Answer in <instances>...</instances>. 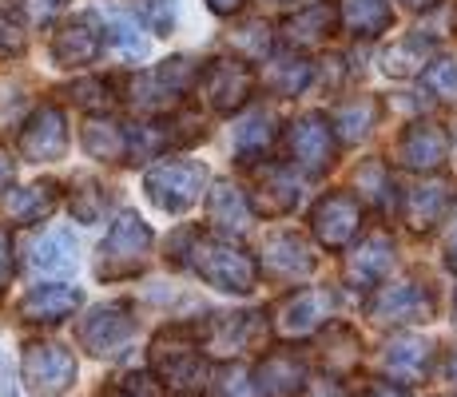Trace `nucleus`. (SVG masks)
Instances as JSON below:
<instances>
[{
  "mask_svg": "<svg viewBox=\"0 0 457 397\" xmlns=\"http://www.w3.org/2000/svg\"><path fill=\"white\" fill-rule=\"evenodd\" d=\"M270 40H275V32L267 29L262 21H251V24H239V29H231L227 32V48H235L239 56L235 60H262L270 52Z\"/></svg>",
  "mask_w": 457,
  "mask_h": 397,
  "instance_id": "e433bc0d",
  "label": "nucleus"
},
{
  "mask_svg": "<svg viewBox=\"0 0 457 397\" xmlns=\"http://www.w3.org/2000/svg\"><path fill=\"white\" fill-rule=\"evenodd\" d=\"M450 155V136H445L442 123H410L398 139V159L410 167V171H421V175H434L437 167L445 163Z\"/></svg>",
  "mask_w": 457,
  "mask_h": 397,
  "instance_id": "a211bd4d",
  "label": "nucleus"
},
{
  "mask_svg": "<svg viewBox=\"0 0 457 397\" xmlns=\"http://www.w3.org/2000/svg\"><path fill=\"white\" fill-rule=\"evenodd\" d=\"M445 267L457 275V231L450 235V243H445Z\"/></svg>",
  "mask_w": 457,
  "mask_h": 397,
  "instance_id": "864d4df0",
  "label": "nucleus"
},
{
  "mask_svg": "<svg viewBox=\"0 0 457 397\" xmlns=\"http://www.w3.org/2000/svg\"><path fill=\"white\" fill-rule=\"evenodd\" d=\"M68 207H72V215L80 219V223H96V219H104V211H108V191L96 179H80L72 199H68Z\"/></svg>",
  "mask_w": 457,
  "mask_h": 397,
  "instance_id": "4c0bfd02",
  "label": "nucleus"
},
{
  "mask_svg": "<svg viewBox=\"0 0 457 397\" xmlns=\"http://www.w3.org/2000/svg\"><path fill=\"white\" fill-rule=\"evenodd\" d=\"M362 227V203L354 191H327L311 211V231L327 251H342Z\"/></svg>",
  "mask_w": 457,
  "mask_h": 397,
  "instance_id": "f8f14e48",
  "label": "nucleus"
},
{
  "mask_svg": "<svg viewBox=\"0 0 457 397\" xmlns=\"http://www.w3.org/2000/svg\"><path fill=\"white\" fill-rule=\"evenodd\" d=\"M80 302L84 294L76 286H68V282H40L21 298V318L32 326H56L80 310Z\"/></svg>",
  "mask_w": 457,
  "mask_h": 397,
  "instance_id": "aec40b11",
  "label": "nucleus"
},
{
  "mask_svg": "<svg viewBox=\"0 0 457 397\" xmlns=\"http://www.w3.org/2000/svg\"><path fill=\"white\" fill-rule=\"evenodd\" d=\"M457 203V187L450 179H437V175H426L414 187L402 195V219L414 235H429Z\"/></svg>",
  "mask_w": 457,
  "mask_h": 397,
  "instance_id": "2eb2a0df",
  "label": "nucleus"
},
{
  "mask_svg": "<svg viewBox=\"0 0 457 397\" xmlns=\"http://www.w3.org/2000/svg\"><path fill=\"white\" fill-rule=\"evenodd\" d=\"M442 377L457 390V350H450V354H445V361H442Z\"/></svg>",
  "mask_w": 457,
  "mask_h": 397,
  "instance_id": "3c124183",
  "label": "nucleus"
},
{
  "mask_svg": "<svg viewBox=\"0 0 457 397\" xmlns=\"http://www.w3.org/2000/svg\"><path fill=\"white\" fill-rule=\"evenodd\" d=\"M136 12L155 37H171L175 29V0H136Z\"/></svg>",
  "mask_w": 457,
  "mask_h": 397,
  "instance_id": "37998d69",
  "label": "nucleus"
},
{
  "mask_svg": "<svg viewBox=\"0 0 457 397\" xmlns=\"http://www.w3.org/2000/svg\"><path fill=\"white\" fill-rule=\"evenodd\" d=\"M402 4H406V8H414V12H426V8H434L437 0H402Z\"/></svg>",
  "mask_w": 457,
  "mask_h": 397,
  "instance_id": "6e6d98bb",
  "label": "nucleus"
},
{
  "mask_svg": "<svg viewBox=\"0 0 457 397\" xmlns=\"http://www.w3.org/2000/svg\"><path fill=\"white\" fill-rule=\"evenodd\" d=\"M16 144H21V155L29 159V163H52V159H60L68 152V120H64V112H60L56 103H40V108L21 123Z\"/></svg>",
  "mask_w": 457,
  "mask_h": 397,
  "instance_id": "4468645a",
  "label": "nucleus"
},
{
  "mask_svg": "<svg viewBox=\"0 0 457 397\" xmlns=\"http://www.w3.org/2000/svg\"><path fill=\"white\" fill-rule=\"evenodd\" d=\"M24 52V29L12 16L0 12V56H21Z\"/></svg>",
  "mask_w": 457,
  "mask_h": 397,
  "instance_id": "c03bdc74",
  "label": "nucleus"
},
{
  "mask_svg": "<svg viewBox=\"0 0 457 397\" xmlns=\"http://www.w3.org/2000/svg\"><path fill=\"white\" fill-rule=\"evenodd\" d=\"M108 40L124 60H139L147 52V37L139 32V24L131 21V16H112L108 21Z\"/></svg>",
  "mask_w": 457,
  "mask_h": 397,
  "instance_id": "ea45409f",
  "label": "nucleus"
},
{
  "mask_svg": "<svg viewBox=\"0 0 457 397\" xmlns=\"http://www.w3.org/2000/svg\"><path fill=\"white\" fill-rule=\"evenodd\" d=\"M342 24V4L334 0H314V4L291 12L283 24H278V37H283L291 48H314V44L330 40Z\"/></svg>",
  "mask_w": 457,
  "mask_h": 397,
  "instance_id": "f3484780",
  "label": "nucleus"
},
{
  "mask_svg": "<svg viewBox=\"0 0 457 397\" xmlns=\"http://www.w3.org/2000/svg\"><path fill=\"white\" fill-rule=\"evenodd\" d=\"M152 262V227L136 215V211H124V215L112 223L108 238L100 243V254H96V275L104 282H120V278H136L147 270Z\"/></svg>",
  "mask_w": 457,
  "mask_h": 397,
  "instance_id": "7ed1b4c3",
  "label": "nucleus"
},
{
  "mask_svg": "<svg viewBox=\"0 0 457 397\" xmlns=\"http://www.w3.org/2000/svg\"><path fill=\"white\" fill-rule=\"evenodd\" d=\"M147 354H152L155 382L163 385L167 397H207V390H211L207 361L179 326H167V330L155 334Z\"/></svg>",
  "mask_w": 457,
  "mask_h": 397,
  "instance_id": "f257e3e1",
  "label": "nucleus"
},
{
  "mask_svg": "<svg viewBox=\"0 0 457 397\" xmlns=\"http://www.w3.org/2000/svg\"><path fill=\"white\" fill-rule=\"evenodd\" d=\"M270 144H275V116L267 108H251L247 120H239L235 128V155L243 163H259L270 152Z\"/></svg>",
  "mask_w": 457,
  "mask_h": 397,
  "instance_id": "7c9ffc66",
  "label": "nucleus"
},
{
  "mask_svg": "<svg viewBox=\"0 0 457 397\" xmlns=\"http://www.w3.org/2000/svg\"><path fill=\"white\" fill-rule=\"evenodd\" d=\"M211 393L215 397H254V377L247 374V366H239V361H223V366L215 369V377H211Z\"/></svg>",
  "mask_w": 457,
  "mask_h": 397,
  "instance_id": "58836bf2",
  "label": "nucleus"
},
{
  "mask_svg": "<svg viewBox=\"0 0 457 397\" xmlns=\"http://www.w3.org/2000/svg\"><path fill=\"white\" fill-rule=\"evenodd\" d=\"M0 397H12V377L4 374V361H0Z\"/></svg>",
  "mask_w": 457,
  "mask_h": 397,
  "instance_id": "5fc2aeb1",
  "label": "nucleus"
},
{
  "mask_svg": "<svg viewBox=\"0 0 457 397\" xmlns=\"http://www.w3.org/2000/svg\"><path fill=\"white\" fill-rule=\"evenodd\" d=\"M136 338V314L128 302H100L84 314L80 342L92 358H116Z\"/></svg>",
  "mask_w": 457,
  "mask_h": 397,
  "instance_id": "6e6552de",
  "label": "nucleus"
},
{
  "mask_svg": "<svg viewBox=\"0 0 457 397\" xmlns=\"http://www.w3.org/2000/svg\"><path fill=\"white\" fill-rule=\"evenodd\" d=\"M60 4H64V0H24V8H29V16L37 24H48L52 16L60 12Z\"/></svg>",
  "mask_w": 457,
  "mask_h": 397,
  "instance_id": "49530a36",
  "label": "nucleus"
},
{
  "mask_svg": "<svg viewBox=\"0 0 457 397\" xmlns=\"http://www.w3.org/2000/svg\"><path fill=\"white\" fill-rule=\"evenodd\" d=\"M29 262L40 275H68V270L80 262V243H76V235L68 231V227H48V231H40L37 243H32Z\"/></svg>",
  "mask_w": 457,
  "mask_h": 397,
  "instance_id": "393cba45",
  "label": "nucleus"
},
{
  "mask_svg": "<svg viewBox=\"0 0 457 397\" xmlns=\"http://www.w3.org/2000/svg\"><path fill=\"white\" fill-rule=\"evenodd\" d=\"M12 270H16V262H12V238H8V231L0 227V290L12 282Z\"/></svg>",
  "mask_w": 457,
  "mask_h": 397,
  "instance_id": "a18cd8bd",
  "label": "nucleus"
},
{
  "mask_svg": "<svg viewBox=\"0 0 457 397\" xmlns=\"http://www.w3.org/2000/svg\"><path fill=\"white\" fill-rule=\"evenodd\" d=\"M243 4H247V0H207V8L215 16H231V12H239Z\"/></svg>",
  "mask_w": 457,
  "mask_h": 397,
  "instance_id": "09e8293b",
  "label": "nucleus"
},
{
  "mask_svg": "<svg viewBox=\"0 0 457 397\" xmlns=\"http://www.w3.org/2000/svg\"><path fill=\"white\" fill-rule=\"evenodd\" d=\"M4 207H8V215H12L16 223H44V219L60 207V183L56 179H40V183H32V187H21V191L8 195Z\"/></svg>",
  "mask_w": 457,
  "mask_h": 397,
  "instance_id": "c756f323",
  "label": "nucleus"
},
{
  "mask_svg": "<svg viewBox=\"0 0 457 397\" xmlns=\"http://www.w3.org/2000/svg\"><path fill=\"white\" fill-rule=\"evenodd\" d=\"M306 385V361L291 354V350H278L267 354L254 369V390L259 397H295Z\"/></svg>",
  "mask_w": 457,
  "mask_h": 397,
  "instance_id": "5701e85b",
  "label": "nucleus"
},
{
  "mask_svg": "<svg viewBox=\"0 0 457 397\" xmlns=\"http://www.w3.org/2000/svg\"><path fill=\"white\" fill-rule=\"evenodd\" d=\"M21 382L37 397H56L76 382V354L60 342H29L21 358Z\"/></svg>",
  "mask_w": 457,
  "mask_h": 397,
  "instance_id": "0eeeda50",
  "label": "nucleus"
},
{
  "mask_svg": "<svg viewBox=\"0 0 457 397\" xmlns=\"http://www.w3.org/2000/svg\"><path fill=\"white\" fill-rule=\"evenodd\" d=\"M247 203L254 215H287V211L298 203V179L291 175L287 163H251V179H247Z\"/></svg>",
  "mask_w": 457,
  "mask_h": 397,
  "instance_id": "ddd939ff",
  "label": "nucleus"
},
{
  "mask_svg": "<svg viewBox=\"0 0 457 397\" xmlns=\"http://www.w3.org/2000/svg\"><path fill=\"white\" fill-rule=\"evenodd\" d=\"M437 310L429 286H421L418 278H402L390 282V286H378L370 298V318L382 326H418L429 322Z\"/></svg>",
  "mask_w": 457,
  "mask_h": 397,
  "instance_id": "1a4fd4ad",
  "label": "nucleus"
},
{
  "mask_svg": "<svg viewBox=\"0 0 457 397\" xmlns=\"http://www.w3.org/2000/svg\"><path fill=\"white\" fill-rule=\"evenodd\" d=\"M267 87L275 95H298L306 84H314V64L303 56H283V60H270L267 64Z\"/></svg>",
  "mask_w": 457,
  "mask_h": 397,
  "instance_id": "473e14b6",
  "label": "nucleus"
},
{
  "mask_svg": "<svg viewBox=\"0 0 457 397\" xmlns=\"http://www.w3.org/2000/svg\"><path fill=\"white\" fill-rule=\"evenodd\" d=\"M84 152L104 163H131V144H128V128L108 116H92L84 128Z\"/></svg>",
  "mask_w": 457,
  "mask_h": 397,
  "instance_id": "c85d7f7f",
  "label": "nucleus"
},
{
  "mask_svg": "<svg viewBox=\"0 0 457 397\" xmlns=\"http://www.w3.org/2000/svg\"><path fill=\"white\" fill-rule=\"evenodd\" d=\"M12 175H16V163L8 159L4 152H0V191H8V183H12Z\"/></svg>",
  "mask_w": 457,
  "mask_h": 397,
  "instance_id": "603ef678",
  "label": "nucleus"
},
{
  "mask_svg": "<svg viewBox=\"0 0 457 397\" xmlns=\"http://www.w3.org/2000/svg\"><path fill=\"white\" fill-rule=\"evenodd\" d=\"M434 64V40L426 32H410V37L386 44L382 52V72L394 76V79H406V76H418Z\"/></svg>",
  "mask_w": 457,
  "mask_h": 397,
  "instance_id": "bb28decb",
  "label": "nucleus"
},
{
  "mask_svg": "<svg viewBox=\"0 0 457 397\" xmlns=\"http://www.w3.org/2000/svg\"><path fill=\"white\" fill-rule=\"evenodd\" d=\"M144 191L167 215H183L207 191V167L187 155H167L160 163H152V171L144 175Z\"/></svg>",
  "mask_w": 457,
  "mask_h": 397,
  "instance_id": "20e7f679",
  "label": "nucleus"
},
{
  "mask_svg": "<svg viewBox=\"0 0 457 397\" xmlns=\"http://www.w3.org/2000/svg\"><path fill=\"white\" fill-rule=\"evenodd\" d=\"M322 366H327L330 374H350V369L358 366L354 330H346V326H330V330L322 334Z\"/></svg>",
  "mask_w": 457,
  "mask_h": 397,
  "instance_id": "f704fd0d",
  "label": "nucleus"
},
{
  "mask_svg": "<svg viewBox=\"0 0 457 397\" xmlns=\"http://www.w3.org/2000/svg\"><path fill=\"white\" fill-rule=\"evenodd\" d=\"M390 267H394V238L386 231H370L346 254V270H342V275H346V286L374 290Z\"/></svg>",
  "mask_w": 457,
  "mask_h": 397,
  "instance_id": "6ab92c4d",
  "label": "nucleus"
},
{
  "mask_svg": "<svg viewBox=\"0 0 457 397\" xmlns=\"http://www.w3.org/2000/svg\"><path fill=\"white\" fill-rule=\"evenodd\" d=\"M342 29L350 37H382L390 29V4L386 0H342Z\"/></svg>",
  "mask_w": 457,
  "mask_h": 397,
  "instance_id": "2f4dec72",
  "label": "nucleus"
},
{
  "mask_svg": "<svg viewBox=\"0 0 457 397\" xmlns=\"http://www.w3.org/2000/svg\"><path fill=\"white\" fill-rule=\"evenodd\" d=\"M366 397H410V390L398 382H374L370 390H366Z\"/></svg>",
  "mask_w": 457,
  "mask_h": 397,
  "instance_id": "de8ad7c7",
  "label": "nucleus"
},
{
  "mask_svg": "<svg viewBox=\"0 0 457 397\" xmlns=\"http://www.w3.org/2000/svg\"><path fill=\"white\" fill-rule=\"evenodd\" d=\"M429 366H434V342L414 338V334H398L382 346V369L394 377V382H426Z\"/></svg>",
  "mask_w": 457,
  "mask_h": 397,
  "instance_id": "412c9836",
  "label": "nucleus"
},
{
  "mask_svg": "<svg viewBox=\"0 0 457 397\" xmlns=\"http://www.w3.org/2000/svg\"><path fill=\"white\" fill-rule=\"evenodd\" d=\"M426 87L437 95V100L457 103V60L453 56H437L434 64L426 68Z\"/></svg>",
  "mask_w": 457,
  "mask_h": 397,
  "instance_id": "a19ab883",
  "label": "nucleus"
},
{
  "mask_svg": "<svg viewBox=\"0 0 457 397\" xmlns=\"http://www.w3.org/2000/svg\"><path fill=\"white\" fill-rule=\"evenodd\" d=\"M334 306H338V294L327 286H303V290H291L283 302H275V318L270 326L278 330V338H311L319 334L322 326L334 318Z\"/></svg>",
  "mask_w": 457,
  "mask_h": 397,
  "instance_id": "423d86ee",
  "label": "nucleus"
},
{
  "mask_svg": "<svg viewBox=\"0 0 457 397\" xmlns=\"http://www.w3.org/2000/svg\"><path fill=\"white\" fill-rule=\"evenodd\" d=\"M116 87H112V79H76V84H68V100L76 103V108H84L87 116H108L112 108H116Z\"/></svg>",
  "mask_w": 457,
  "mask_h": 397,
  "instance_id": "c9c22d12",
  "label": "nucleus"
},
{
  "mask_svg": "<svg viewBox=\"0 0 457 397\" xmlns=\"http://www.w3.org/2000/svg\"><path fill=\"white\" fill-rule=\"evenodd\" d=\"M104 48V24L96 12H76L64 24H56L52 37V60L60 68H84L96 60V52Z\"/></svg>",
  "mask_w": 457,
  "mask_h": 397,
  "instance_id": "dca6fc26",
  "label": "nucleus"
},
{
  "mask_svg": "<svg viewBox=\"0 0 457 397\" xmlns=\"http://www.w3.org/2000/svg\"><path fill=\"white\" fill-rule=\"evenodd\" d=\"M251 87H254V76L251 68L243 64V60H211L204 68V76H199V95H204V103L215 116H231V112L247 108L251 100Z\"/></svg>",
  "mask_w": 457,
  "mask_h": 397,
  "instance_id": "9d476101",
  "label": "nucleus"
},
{
  "mask_svg": "<svg viewBox=\"0 0 457 397\" xmlns=\"http://www.w3.org/2000/svg\"><path fill=\"white\" fill-rule=\"evenodd\" d=\"M270 4H291V0H270Z\"/></svg>",
  "mask_w": 457,
  "mask_h": 397,
  "instance_id": "4d7b16f0",
  "label": "nucleus"
},
{
  "mask_svg": "<svg viewBox=\"0 0 457 397\" xmlns=\"http://www.w3.org/2000/svg\"><path fill=\"white\" fill-rule=\"evenodd\" d=\"M378 112H382V103H378L374 95H350V100H342L330 116V128H334V136H338V144H362L374 131Z\"/></svg>",
  "mask_w": 457,
  "mask_h": 397,
  "instance_id": "cd10ccee",
  "label": "nucleus"
},
{
  "mask_svg": "<svg viewBox=\"0 0 457 397\" xmlns=\"http://www.w3.org/2000/svg\"><path fill=\"white\" fill-rule=\"evenodd\" d=\"M262 262H267V275L278 278V282H303L306 275L314 270V251L311 243H306L303 235H275L267 243V254H262Z\"/></svg>",
  "mask_w": 457,
  "mask_h": 397,
  "instance_id": "b1692460",
  "label": "nucleus"
},
{
  "mask_svg": "<svg viewBox=\"0 0 457 397\" xmlns=\"http://www.w3.org/2000/svg\"><path fill=\"white\" fill-rule=\"evenodd\" d=\"M350 191H358L354 199H366L370 207H386L390 203V171H386L382 159H366V163L354 167V179H350Z\"/></svg>",
  "mask_w": 457,
  "mask_h": 397,
  "instance_id": "72a5a7b5",
  "label": "nucleus"
},
{
  "mask_svg": "<svg viewBox=\"0 0 457 397\" xmlns=\"http://www.w3.org/2000/svg\"><path fill=\"white\" fill-rule=\"evenodd\" d=\"M187 267L204 282H211V286L227 290V294H251L254 282H259V262H254V254L227 235H195Z\"/></svg>",
  "mask_w": 457,
  "mask_h": 397,
  "instance_id": "f03ea898",
  "label": "nucleus"
},
{
  "mask_svg": "<svg viewBox=\"0 0 457 397\" xmlns=\"http://www.w3.org/2000/svg\"><path fill=\"white\" fill-rule=\"evenodd\" d=\"M453 318H457V298H453Z\"/></svg>",
  "mask_w": 457,
  "mask_h": 397,
  "instance_id": "13d9d810",
  "label": "nucleus"
},
{
  "mask_svg": "<svg viewBox=\"0 0 457 397\" xmlns=\"http://www.w3.org/2000/svg\"><path fill=\"white\" fill-rule=\"evenodd\" d=\"M311 397H346V393H342L338 382H330V377H327V382H314L311 385Z\"/></svg>",
  "mask_w": 457,
  "mask_h": 397,
  "instance_id": "8fccbe9b",
  "label": "nucleus"
},
{
  "mask_svg": "<svg viewBox=\"0 0 457 397\" xmlns=\"http://www.w3.org/2000/svg\"><path fill=\"white\" fill-rule=\"evenodd\" d=\"M199 76H204V68H199L195 60L171 56V60H163V64L147 68V72H136L128 79L131 103H136V108H152L155 112V108H163V103L187 95L191 87H199Z\"/></svg>",
  "mask_w": 457,
  "mask_h": 397,
  "instance_id": "39448f33",
  "label": "nucleus"
},
{
  "mask_svg": "<svg viewBox=\"0 0 457 397\" xmlns=\"http://www.w3.org/2000/svg\"><path fill=\"white\" fill-rule=\"evenodd\" d=\"M104 397H167L163 393V385L155 382L152 374H124V377H116V382L104 390Z\"/></svg>",
  "mask_w": 457,
  "mask_h": 397,
  "instance_id": "79ce46f5",
  "label": "nucleus"
},
{
  "mask_svg": "<svg viewBox=\"0 0 457 397\" xmlns=\"http://www.w3.org/2000/svg\"><path fill=\"white\" fill-rule=\"evenodd\" d=\"M262 330H267V322H262L259 310L219 314L215 322H207V346L215 350V354L231 358V354H239V350L254 346V342L262 338Z\"/></svg>",
  "mask_w": 457,
  "mask_h": 397,
  "instance_id": "4be33fe9",
  "label": "nucleus"
},
{
  "mask_svg": "<svg viewBox=\"0 0 457 397\" xmlns=\"http://www.w3.org/2000/svg\"><path fill=\"white\" fill-rule=\"evenodd\" d=\"M287 155L306 175H322L330 171L334 155H338V136L322 116H298L287 128Z\"/></svg>",
  "mask_w": 457,
  "mask_h": 397,
  "instance_id": "9b49d317",
  "label": "nucleus"
},
{
  "mask_svg": "<svg viewBox=\"0 0 457 397\" xmlns=\"http://www.w3.org/2000/svg\"><path fill=\"white\" fill-rule=\"evenodd\" d=\"M207 215L215 223V231H223L227 238L247 235L251 227V203L235 187L231 179H215V187L207 191Z\"/></svg>",
  "mask_w": 457,
  "mask_h": 397,
  "instance_id": "a878e982",
  "label": "nucleus"
}]
</instances>
